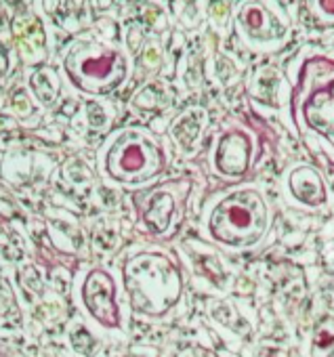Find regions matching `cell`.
I'll return each instance as SVG.
<instances>
[{
	"label": "cell",
	"instance_id": "cell-1",
	"mask_svg": "<svg viewBox=\"0 0 334 357\" xmlns=\"http://www.w3.org/2000/svg\"><path fill=\"white\" fill-rule=\"evenodd\" d=\"M292 114L301 128L334 147V55L305 49L296 57Z\"/></svg>",
	"mask_w": 334,
	"mask_h": 357
},
{
	"label": "cell",
	"instance_id": "cell-2",
	"mask_svg": "<svg viewBox=\"0 0 334 357\" xmlns=\"http://www.w3.org/2000/svg\"><path fill=\"white\" fill-rule=\"evenodd\" d=\"M130 307L147 317H162L183 296V273L166 252H139L124 263Z\"/></svg>",
	"mask_w": 334,
	"mask_h": 357
},
{
	"label": "cell",
	"instance_id": "cell-3",
	"mask_svg": "<svg viewBox=\"0 0 334 357\" xmlns=\"http://www.w3.org/2000/svg\"><path fill=\"white\" fill-rule=\"evenodd\" d=\"M101 168L120 185H143L164 172L166 149L151 130L128 126L105 143Z\"/></svg>",
	"mask_w": 334,
	"mask_h": 357
},
{
	"label": "cell",
	"instance_id": "cell-4",
	"mask_svg": "<svg viewBox=\"0 0 334 357\" xmlns=\"http://www.w3.org/2000/svg\"><path fill=\"white\" fill-rule=\"evenodd\" d=\"M63 72L78 91L86 95H107L126 80L128 59L114 45L80 38L68 49Z\"/></svg>",
	"mask_w": 334,
	"mask_h": 357
},
{
	"label": "cell",
	"instance_id": "cell-5",
	"mask_svg": "<svg viewBox=\"0 0 334 357\" xmlns=\"http://www.w3.org/2000/svg\"><path fill=\"white\" fill-rule=\"evenodd\" d=\"M206 225L211 238L227 248L255 246L269 225L267 204L257 190H238L215 204Z\"/></svg>",
	"mask_w": 334,
	"mask_h": 357
},
{
	"label": "cell",
	"instance_id": "cell-6",
	"mask_svg": "<svg viewBox=\"0 0 334 357\" xmlns=\"http://www.w3.org/2000/svg\"><path fill=\"white\" fill-rule=\"evenodd\" d=\"M231 20L240 43L257 53H275L292 36V20L280 0H238Z\"/></svg>",
	"mask_w": 334,
	"mask_h": 357
},
{
	"label": "cell",
	"instance_id": "cell-7",
	"mask_svg": "<svg viewBox=\"0 0 334 357\" xmlns=\"http://www.w3.org/2000/svg\"><path fill=\"white\" fill-rule=\"evenodd\" d=\"M190 192H192L190 178L169 181V183H162V185L141 192L135 198L137 211H139V221L153 236L169 234L171 227L175 225L177 217L179 219L183 217Z\"/></svg>",
	"mask_w": 334,
	"mask_h": 357
},
{
	"label": "cell",
	"instance_id": "cell-8",
	"mask_svg": "<svg viewBox=\"0 0 334 357\" xmlns=\"http://www.w3.org/2000/svg\"><path fill=\"white\" fill-rule=\"evenodd\" d=\"M82 303L93 319L103 328L120 326V307L116 301V284L103 269H93L82 282Z\"/></svg>",
	"mask_w": 334,
	"mask_h": 357
},
{
	"label": "cell",
	"instance_id": "cell-9",
	"mask_svg": "<svg viewBox=\"0 0 334 357\" xmlns=\"http://www.w3.org/2000/svg\"><path fill=\"white\" fill-rule=\"evenodd\" d=\"M250 158H252L250 135L238 126H231L219 135L211 162L217 174L234 178V176H242L248 172Z\"/></svg>",
	"mask_w": 334,
	"mask_h": 357
},
{
	"label": "cell",
	"instance_id": "cell-10",
	"mask_svg": "<svg viewBox=\"0 0 334 357\" xmlns=\"http://www.w3.org/2000/svg\"><path fill=\"white\" fill-rule=\"evenodd\" d=\"M288 188L294 200H298L305 206H321L326 204V188L321 176L311 166H298L288 176Z\"/></svg>",
	"mask_w": 334,
	"mask_h": 357
},
{
	"label": "cell",
	"instance_id": "cell-11",
	"mask_svg": "<svg viewBox=\"0 0 334 357\" xmlns=\"http://www.w3.org/2000/svg\"><path fill=\"white\" fill-rule=\"evenodd\" d=\"M204 122H206V112L202 107L188 109L181 118H177V122L173 126V135H175L177 143L183 149H192L196 145V141L200 139Z\"/></svg>",
	"mask_w": 334,
	"mask_h": 357
},
{
	"label": "cell",
	"instance_id": "cell-12",
	"mask_svg": "<svg viewBox=\"0 0 334 357\" xmlns=\"http://www.w3.org/2000/svg\"><path fill=\"white\" fill-rule=\"evenodd\" d=\"M32 91L43 103H53L59 93V80L53 70H40L32 76Z\"/></svg>",
	"mask_w": 334,
	"mask_h": 357
},
{
	"label": "cell",
	"instance_id": "cell-13",
	"mask_svg": "<svg viewBox=\"0 0 334 357\" xmlns=\"http://www.w3.org/2000/svg\"><path fill=\"white\" fill-rule=\"evenodd\" d=\"M334 344V317H324L313 334V351L328 353Z\"/></svg>",
	"mask_w": 334,
	"mask_h": 357
},
{
	"label": "cell",
	"instance_id": "cell-14",
	"mask_svg": "<svg viewBox=\"0 0 334 357\" xmlns=\"http://www.w3.org/2000/svg\"><path fill=\"white\" fill-rule=\"evenodd\" d=\"M309 13L321 26H334V0H307Z\"/></svg>",
	"mask_w": 334,
	"mask_h": 357
},
{
	"label": "cell",
	"instance_id": "cell-15",
	"mask_svg": "<svg viewBox=\"0 0 334 357\" xmlns=\"http://www.w3.org/2000/svg\"><path fill=\"white\" fill-rule=\"evenodd\" d=\"M177 357H219V355L202 344H192V347H185Z\"/></svg>",
	"mask_w": 334,
	"mask_h": 357
}]
</instances>
